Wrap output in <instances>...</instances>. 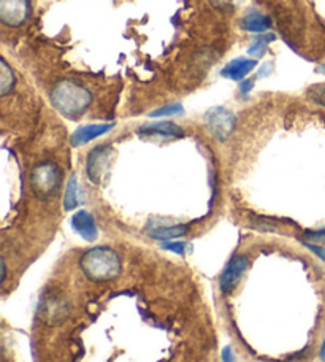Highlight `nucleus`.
Wrapping results in <instances>:
<instances>
[{
  "label": "nucleus",
  "mask_w": 325,
  "mask_h": 362,
  "mask_svg": "<svg viewBox=\"0 0 325 362\" xmlns=\"http://www.w3.org/2000/svg\"><path fill=\"white\" fill-rule=\"evenodd\" d=\"M0 65H2V75H0V94L2 95H7L10 91L13 89L14 86V73L13 70L10 69V65L7 64V60H2L0 63Z\"/></svg>",
  "instance_id": "16"
},
{
  "label": "nucleus",
  "mask_w": 325,
  "mask_h": 362,
  "mask_svg": "<svg viewBox=\"0 0 325 362\" xmlns=\"http://www.w3.org/2000/svg\"><path fill=\"white\" fill-rule=\"evenodd\" d=\"M213 3V7L219 8V10H230L233 5V0H210Z\"/></svg>",
  "instance_id": "22"
},
{
  "label": "nucleus",
  "mask_w": 325,
  "mask_h": 362,
  "mask_svg": "<svg viewBox=\"0 0 325 362\" xmlns=\"http://www.w3.org/2000/svg\"><path fill=\"white\" fill-rule=\"evenodd\" d=\"M248 267H250V261H248L246 256H241V254L233 256L221 275L219 284L222 293H232L238 286V283L241 282Z\"/></svg>",
  "instance_id": "8"
},
{
  "label": "nucleus",
  "mask_w": 325,
  "mask_h": 362,
  "mask_svg": "<svg viewBox=\"0 0 325 362\" xmlns=\"http://www.w3.org/2000/svg\"><path fill=\"white\" fill-rule=\"evenodd\" d=\"M308 97L317 104L325 105V84H316L313 88H309Z\"/></svg>",
  "instance_id": "19"
},
{
  "label": "nucleus",
  "mask_w": 325,
  "mask_h": 362,
  "mask_svg": "<svg viewBox=\"0 0 325 362\" xmlns=\"http://www.w3.org/2000/svg\"><path fill=\"white\" fill-rule=\"evenodd\" d=\"M186 232H187L186 226H160V227L152 229V231L149 232V236L152 238H156V240L169 242L171 240V238L182 237Z\"/></svg>",
  "instance_id": "15"
},
{
  "label": "nucleus",
  "mask_w": 325,
  "mask_h": 362,
  "mask_svg": "<svg viewBox=\"0 0 325 362\" xmlns=\"http://www.w3.org/2000/svg\"><path fill=\"white\" fill-rule=\"evenodd\" d=\"M241 25H243V29L250 30V32H254V34L265 32V30L270 27V18L265 16V14L256 12V10H251V12L241 19Z\"/></svg>",
  "instance_id": "13"
},
{
  "label": "nucleus",
  "mask_w": 325,
  "mask_h": 362,
  "mask_svg": "<svg viewBox=\"0 0 325 362\" xmlns=\"http://www.w3.org/2000/svg\"><path fill=\"white\" fill-rule=\"evenodd\" d=\"M257 67V63L254 59H246V58H237L232 63H228L224 69H222L221 75L226 76L228 80L233 81H241L246 78L248 73H251L254 69Z\"/></svg>",
  "instance_id": "12"
},
{
  "label": "nucleus",
  "mask_w": 325,
  "mask_h": 362,
  "mask_svg": "<svg viewBox=\"0 0 325 362\" xmlns=\"http://www.w3.org/2000/svg\"><path fill=\"white\" fill-rule=\"evenodd\" d=\"M5 278H7V267H5V261L2 259V283H5Z\"/></svg>",
  "instance_id": "26"
},
{
  "label": "nucleus",
  "mask_w": 325,
  "mask_h": 362,
  "mask_svg": "<svg viewBox=\"0 0 325 362\" xmlns=\"http://www.w3.org/2000/svg\"><path fill=\"white\" fill-rule=\"evenodd\" d=\"M115 124H88V126H81L80 129H76L72 135V145L73 146H81L89 144L91 140L97 139V137L106 134L113 129Z\"/></svg>",
  "instance_id": "11"
},
{
  "label": "nucleus",
  "mask_w": 325,
  "mask_h": 362,
  "mask_svg": "<svg viewBox=\"0 0 325 362\" xmlns=\"http://www.w3.org/2000/svg\"><path fill=\"white\" fill-rule=\"evenodd\" d=\"M83 203V196H81V190L78 185V180L73 175L70 178L67 183V188H65V194H64V208L67 212L75 210L76 207H80Z\"/></svg>",
  "instance_id": "14"
},
{
  "label": "nucleus",
  "mask_w": 325,
  "mask_h": 362,
  "mask_svg": "<svg viewBox=\"0 0 325 362\" xmlns=\"http://www.w3.org/2000/svg\"><path fill=\"white\" fill-rule=\"evenodd\" d=\"M275 38L276 37L273 34H267V35H261V37H256L254 38V43L251 45V48H250V54L262 56L263 49L267 48V45L275 42Z\"/></svg>",
  "instance_id": "17"
},
{
  "label": "nucleus",
  "mask_w": 325,
  "mask_h": 362,
  "mask_svg": "<svg viewBox=\"0 0 325 362\" xmlns=\"http://www.w3.org/2000/svg\"><path fill=\"white\" fill-rule=\"evenodd\" d=\"M111 155H113V148L110 145L95 146L88 155V177L94 185H99L101 181V177L110 166Z\"/></svg>",
  "instance_id": "7"
},
{
  "label": "nucleus",
  "mask_w": 325,
  "mask_h": 362,
  "mask_svg": "<svg viewBox=\"0 0 325 362\" xmlns=\"http://www.w3.org/2000/svg\"><path fill=\"white\" fill-rule=\"evenodd\" d=\"M304 247L311 249V251H313V253H316L317 256L322 259V261H325V248L317 247V245H313V243H304Z\"/></svg>",
  "instance_id": "23"
},
{
  "label": "nucleus",
  "mask_w": 325,
  "mask_h": 362,
  "mask_svg": "<svg viewBox=\"0 0 325 362\" xmlns=\"http://www.w3.org/2000/svg\"><path fill=\"white\" fill-rule=\"evenodd\" d=\"M321 70H322V72L325 73V65H322V67H321Z\"/></svg>",
  "instance_id": "28"
},
{
  "label": "nucleus",
  "mask_w": 325,
  "mask_h": 362,
  "mask_svg": "<svg viewBox=\"0 0 325 362\" xmlns=\"http://www.w3.org/2000/svg\"><path fill=\"white\" fill-rule=\"evenodd\" d=\"M80 267L91 282L105 283L119 277L123 264L115 249L97 247L83 254V258L80 259Z\"/></svg>",
  "instance_id": "2"
},
{
  "label": "nucleus",
  "mask_w": 325,
  "mask_h": 362,
  "mask_svg": "<svg viewBox=\"0 0 325 362\" xmlns=\"http://www.w3.org/2000/svg\"><path fill=\"white\" fill-rule=\"evenodd\" d=\"M72 227L80 237H83L84 240L88 242H94L99 236L97 224L94 221V216L86 210H80L75 213L72 218Z\"/></svg>",
  "instance_id": "9"
},
{
  "label": "nucleus",
  "mask_w": 325,
  "mask_h": 362,
  "mask_svg": "<svg viewBox=\"0 0 325 362\" xmlns=\"http://www.w3.org/2000/svg\"><path fill=\"white\" fill-rule=\"evenodd\" d=\"M29 14V0H0V21L5 25L18 27L27 21Z\"/></svg>",
  "instance_id": "6"
},
{
  "label": "nucleus",
  "mask_w": 325,
  "mask_h": 362,
  "mask_svg": "<svg viewBox=\"0 0 325 362\" xmlns=\"http://www.w3.org/2000/svg\"><path fill=\"white\" fill-rule=\"evenodd\" d=\"M181 113H184V109H182L181 104H170L167 106H162L159 110L152 111L151 116L152 118H162V116H173Z\"/></svg>",
  "instance_id": "18"
},
{
  "label": "nucleus",
  "mask_w": 325,
  "mask_h": 362,
  "mask_svg": "<svg viewBox=\"0 0 325 362\" xmlns=\"http://www.w3.org/2000/svg\"><path fill=\"white\" fill-rule=\"evenodd\" d=\"M62 183V172L54 162H42L30 173V188L38 199H51L59 191Z\"/></svg>",
  "instance_id": "4"
},
{
  "label": "nucleus",
  "mask_w": 325,
  "mask_h": 362,
  "mask_svg": "<svg viewBox=\"0 0 325 362\" xmlns=\"http://www.w3.org/2000/svg\"><path fill=\"white\" fill-rule=\"evenodd\" d=\"M51 104L67 118H80L93 104V93L73 80H60L51 91Z\"/></svg>",
  "instance_id": "1"
},
{
  "label": "nucleus",
  "mask_w": 325,
  "mask_h": 362,
  "mask_svg": "<svg viewBox=\"0 0 325 362\" xmlns=\"http://www.w3.org/2000/svg\"><path fill=\"white\" fill-rule=\"evenodd\" d=\"M319 356H321L322 362H325V340H324V343H322V348H321V353H319Z\"/></svg>",
  "instance_id": "27"
},
{
  "label": "nucleus",
  "mask_w": 325,
  "mask_h": 362,
  "mask_svg": "<svg viewBox=\"0 0 325 362\" xmlns=\"http://www.w3.org/2000/svg\"><path fill=\"white\" fill-rule=\"evenodd\" d=\"M162 248L169 249V251L178 253V254H184L187 245L184 242H164L162 243Z\"/></svg>",
  "instance_id": "20"
},
{
  "label": "nucleus",
  "mask_w": 325,
  "mask_h": 362,
  "mask_svg": "<svg viewBox=\"0 0 325 362\" xmlns=\"http://www.w3.org/2000/svg\"><path fill=\"white\" fill-rule=\"evenodd\" d=\"M222 362H237L230 348H224V351H222Z\"/></svg>",
  "instance_id": "25"
},
{
  "label": "nucleus",
  "mask_w": 325,
  "mask_h": 362,
  "mask_svg": "<svg viewBox=\"0 0 325 362\" xmlns=\"http://www.w3.org/2000/svg\"><path fill=\"white\" fill-rule=\"evenodd\" d=\"M203 121H205L206 129L211 132V135L221 142L227 140L237 126L235 115L224 106H215V109L208 110L203 116Z\"/></svg>",
  "instance_id": "5"
},
{
  "label": "nucleus",
  "mask_w": 325,
  "mask_h": 362,
  "mask_svg": "<svg viewBox=\"0 0 325 362\" xmlns=\"http://www.w3.org/2000/svg\"><path fill=\"white\" fill-rule=\"evenodd\" d=\"M252 86H254V81L252 80H245L243 81V83L240 84V93L241 95H248L251 93V89H252Z\"/></svg>",
  "instance_id": "24"
},
{
  "label": "nucleus",
  "mask_w": 325,
  "mask_h": 362,
  "mask_svg": "<svg viewBox=\"0 0 325 362\" xmlns=\"http://www.w3.org/2000/svg\"><path fill=\"white\" fill-rule=\"evenodd\" d=\"M306 240L311 242H325V229L324 231H316V232H306Z\"/></svg>",
  "instance_id": "21"
},
{
  "label": "nucleus",
  "mask_w": 325,
  "mask_h": 362,
  "mask_svg": "<svg viewBox=\"0 0 325 362\" xmlns=\"http://www.w3.org/2000/svg\"><path fill=\"white\" fill-rule=\"evenodd\" d=\"M136 132H139V135L143 137L159 135V137H167V139H178V137L184 135V132H182L180 126H176L175 122H169V121L154 122V124H145Z\"/></svg>",
  "instance_id": "10"
},
{
  "label": "nucleus",
  "mask_w": 325,
  "mask_h": 362,
  "mask_svg": "<svg viewBox=\"0 0 325 362\" xmlns=\"http://www.w3.org/2000/svg\"><path fill=\"white\" fill-rule=\"evenodd\" d=\"M38 318L47 326H60L72 313V304L62 291L47 289L38 300Z\"/></svg>",
  "instance_id": "3"
}]
</instances>
